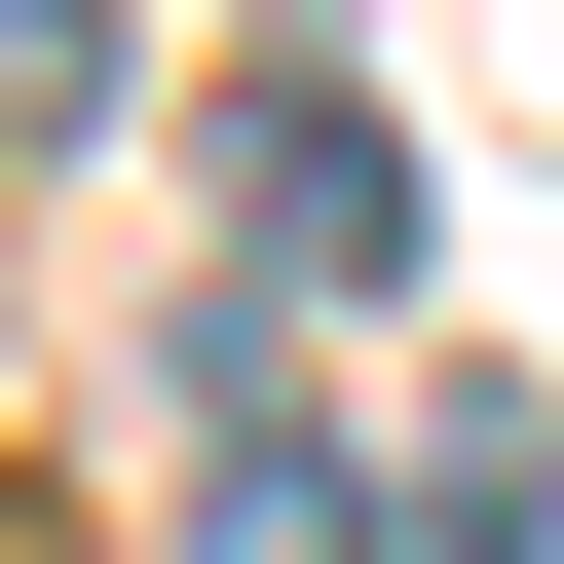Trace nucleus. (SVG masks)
<instances>
[{
	"instance_id": "1",
	"label": "nucleus",
	"mask_w": 564,
	"mask_h": 564,
	"mask_svg": "<svg viewBox=\"0 0 564 564\" xmlns=\"http://www.w3.org/2000/svg\"><path fill=\"white\" fill-rule=\"evenodd\" d=\"M188 564H377V452L263 377V302H226V414H188Z\"/></svg>"
},
{
	"instance_id": "2",
	"label": "nucleus",
	"mask_w": 564,
	"mask_h": 564,
	"mask_svg": "<svg viewBox=\"0 0 564 564\" xmlns=\"http://www.w3.org/2000/svg\"><path fill=\"white\" fill-rule=\"evenodd\" d=\"M263 263L377 302V263H414V151H377V113H226V302H263Z\"/></svg>"
},
{
	"instance_id": "3",
	"label": "nucleus",
	"mask_w": 564,
	"mask_h": 564,
	"mask_svg": "<svg viewBox=\"0 0 564 564\" xmlns=\"http://www.w3.org/2000/svg\"><path fill=\"white\" fill-rule=\"evenodd\" d=\"M113 113V0H0V151H76Z\"/></svg>"
}]
</instances>
